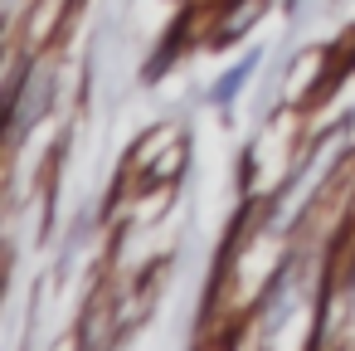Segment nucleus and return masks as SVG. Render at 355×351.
I'll use <instances>...</instances> for the list:
<instances>
[{
  "instance_id": "obj_1",
  "label": "nucleus",
  "mask_w": 355,
  "mask_h": 351,
  "mask_svg": "<svg viewBox=\"0 0 355 351\" xmlns=\"http://www.w3.org/2000/svg\"><path fill=\"white\" fill-rule=\"evenodd\" d=\"M180 166H185V127L146 132L112 181V215H132V210L146 215L166 205V195L180 181Z\"/></svg>"
}]
</instances>
